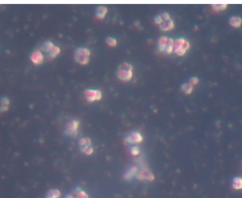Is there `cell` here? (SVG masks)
<instances>
[{
  "label": "cell",
  "instance_id": "obj_1",
  "mask_svg": "<svg viewBox=\"0 0 242 198\" xmlns=\"http://www.w3.org/2000/svg\"><path fill=\"white\" fill-rule=\"evenodd\" d=\"M116 76L122 81H130L133 77V66L129 63H122L118 66Z\"/></svg>",
  "mask_w": 242,
  "mask_h": 198
},
{
  "label": "cell",
  "instance_id": "obj_2",
  "mask_svg": "<svg viewBox=\"0 0 242 198\" xmlns=\"http://www.w3.org/2000/svg\"><path fill=\"white\" fill-rule=\"evenodd\" d=\"M91 51L86 47H78L75 49L74 58L81 65H86L90 61Z\"/></svg>",
  "mask_w": 242,
  "mask_h": 198
},
{
  "label": "cell",
  "instance_id": "obj_3",
  "mask_svg": "<svg viewBox=\"0 0 242 198\" xmlns=\"http://www.w3.org/2000/svg\"><path fill=\"white\" fill-rule=\"evenodd\" d=\"M190 43L183 37H179L174 43V52L178 56H184L190 48Z\"/></svg>",
  "mask_w": 242,
  "mask_h": 198
},
{
  "label": "cell",
  "instance_id": "obj_4",
  "mask_svg": "<svg viewBox=\"0 0 242 198\" xmlns=\"http://www.w3.org/2000/svg\"><path fill=\"white\" fill-rule=\"evenodd\" d=\"M86 99L88 102L100 101L102 99L101 91L97 89H87L84 91Z\"/></svg>",
  "mask_w": 242,
  "mask_h": 198
},
{
  "label": "cell",
  "instance_id": "obj_5",
  "mask_svg": "<svg viewBox=\"0 0 242 198\" xmlns=\"http://www.w3.org/2000/svg\"><path fill=\"white\" fill-rule=\"evenodd\" d=\"M79 121L77 120H71L67 124L65 130V134L70 136H76L77 135L78 128L79 126Z\"/></svg>",
  "mask_w": 242,
  "mask_h": 198
},
{
  "label": "cell",
  "instance_id": "obj_6",
  "mask_svg": "<svg viewBox=\"0 0 242 198\" xmlns=\"http://www.w3.org/2000/svg\"><path fill=\"white\" fill-rule=\"evenodd\" d=\"M125 140L127 142L130 144H134V143H139L143 140V138H142V135L140 134L139 132L135 131L133 132L130 135L127 136L125 137Z\"/></svg>",
  "mask_w": 242,
  "mask_h": 198
},
{
  "label": "cell",
  "instance_id": "obj_7",
  "mask_svg": "<svg viewBox=\"0 0 242 198\" xmlns=\"http://www.w3.org/2000/svg\"><path fill=\"white\" fill-rule=\"evenodd\" d=\"M169 37H167V36H162L158 40L157 48L158 50L160 52L165 53L166 47H167L168 41H169Z\"/></svg>",
  "mask_w": 242,
  "mask_h": 198
},
{
  "label": "cell",
  "instance_id": "obj_8",
  "mask_svg": "<svg viewBox=\"0 0 242 198\" xmlns=\"http://www.w3.org/2000/svg\"><path fill=\"white\" fill-rule=\"evenodd\" d=\"M159 28L162 31H169L175 28V24L172 19H169L168 21H164L161 25H159Z\"/></svg>",
  "mask_w": 242,
  "mask_h": 198
},
{
  "label": "cell",
  "instance_id": "obj_9",
  "mask_svg": "<svg viewBox=\"0 0 242 198\" xmlns=\"http://www.w3.org/2000/svg\"><path fill=\"white\" fill-rule=\"evenodd\" d=\"M108 13V8L103 6H99L96 9L95 16L99 20H103Z\"/></svg>",
  "mask_w": 242,
  "mask_h": 198
},
{
  "label": "cell",
  "instance_id": "obj_10",
  "mask_svg": "<svg viewBox=\"0 0 242 198\" xmlns=\"http://www.w3.org/2000/svg\"><path fill=\"white\" fill-rule=\"evenodd\" d=\"M31 58V61H32L34 64H41V63L43 62L44 57H43V54L41 53V52H40V51H36V52H34V53L32 54Z\"/></svg>",
  "mask_w": 242,
  "mask_h": 198
},
{
  "label": "cell",
  "instance_id": "obj_11",
  "mask_svg": "<svg viewBox=\"0 0 242 198\" xmlns=\"http://www.w3.org/2000/svg\"><path fill=\"white\" fill-rule=\"evenodd\" d=\"M230 25L236 28H238L241 26L242 23V19L239 16H232L229 19Z\"/></svg>",
  "mask_w": 242,
  "mask_h": 198
},
{
  "label": "cell",
  "instance_id": "obj_12",
  "mask_svg": "<svg viewBox=\"0 0 242 198\" xmlns=\"http://www.w3.org/2000/svg\"><path fill=\"white\" fill-rule=\"evenodd\" d=\"M232 187L235 190H239L242 189V178L239 176L234 177L232 179Z\"/></svg>",
  "mask_w": 242,
  "mask_h": 198
},
{
  "label": "cell",
  "instance_id": "obj_13",
  "mask_svg": "<svg viewBox=\"0 0 242 198\" xmlns=\"http://www.w3.org/2000/svg\"><path fill=\"white\" fill-rule=\"evenodd\" d=\"M181 89L184 93L186 94H190L193 90V85L190 82H186L181 85Z\"/></svg>",
  "mask_w": 242,
  "mask_h": 198
},
{
  "label": "cell",
  "instance_id": "obj_14",
  "mask_svg": "<svg viewBox=\"0 0 242 198\" xmlns=\"http://www.w3.org/2000/svg\"><path fill=\"white\" fill-rule=\"evenodd\" d=\"M174 43H175V40H174L172 37H169V41H168L167 47H166L165 53L170 54H171L174 52Z\"/></svg>",
  "mask_w": 242,
  "mask_h": 198
},
{
  "label": "cell",
  "instance_id": "obj_15",
  "mask_svg": "<svg viewBox=\"0 0 242 198\" xmlns=\"http://www.w3.org/2000/svg\"><path fill=\"white\" fill-rule=\"evenodd\" d=\"M60 52H61L60 48L59 47H58V46L55 45V47L51 49V51L49 52L48 54V56L50 58H54L56 57L58 54H60Z\"/></svg>",
  "mask_w": 242,
  "mask_h": 198
},
{
  "label": "cell",
  "instance_id": "obj_16",
  "mask_svg": "<svg viewBox=\"0 0 242 198\" xmlns=\"http://www.w3.org/2000/svg\"><path fill=\"white\" fill-rule=\"evenodd\" d=\"M54 47H55V45H54L51 41L48 40V41H46L44 43L43 47H42V49H43L44 52H46L47 54H48L49 52L51 51V49H52Z\"/></svg>",
  "mask_w": 242,
  "mask_h": 198
},
{
  "label": "cell",
  "instance_id": "obj_17",
  "mask_svg": "<svg viewBox=\"0 0 242 198\" xmlns=\"http://www.w3.org/2000/svg\"><path fill=\"white\" fill-rule=\"evenodd\" d=\"M9 101L7 97H4L1 99V105H0V112H5L8 109V105H9Z\"/></svg>",
  "mask_w": 242,
  "mask_h": 198
},
{
  "label": "cell",
  "instance_id": "obj_18",
  "mask_svg": "<svg viewBox=\"0 0 242 198\" xmlns=\"http://www.w3.org/2000/svg\"><path fill=\"white\" fill-rule=\"evenodd\" d=\"M106 43L108 45L110 46V47H115L118 44V42H117V40L114 37H107L106 38Z\"/></svg>",
  "mask_w": 242,
  "mask_h": 198
},
{
  "label": "cell",
  "instance_id": "obj_19",
  "mask_svg": "<svg viewBox=\"0 0 242 198\" xmlns=\"http://www.w3.org/2000/svg\"><path fill=\"white\" fill-rule=\"evenodd\" d=\"M60 195V193L58 190H51L48 193L46 198H58Z\"/></svg>",
  "mask_w": 242,
  "mask_h": 198
},
{
  "label": "cell",
  "instance_id": "obj_20",
  "mask_svg": "<svg viewBox=\"0 0 242 198\" xmlns=\"http://www.w3.org/2000/svg\"><path fill=\"white\" fill-rule=\"evenodd\" d=\"M213 9L215 10V11H222V10L225 9L227 7V4H213Z\"/></svg>",
  "mask_w": 242,
  "mask_h": 198
},
{
  "label": "cell",
  "instance_id": "obj_21",
  "mask_svg": "<svg viewBox=\"0 0 242 198\" xmlns=\"http://www.w3.org/2000/svg\"><path fill=\"white\" fill-rule=\"evenodd\" d=\"M154 23L157 24V25H161V24H162L164 22L163 19H162L160 14L156 16L154 18Z\"/></svg>",
  "mask_w": 242,
  "mask_h": 198
},
{
  "label": "cell",
  "instance_id": "obj_22",
  "mask_svg": "<svg viewBox=\"0 0 242 198\" xmlns=\"http://www.w3.org/2000/svg\"><path fill=\"white\" fill-rule=\"evenodd\" d=\"M130 152H131V154H133V155L136 156L137 155V154H139V149L136 146L132 147V148H130Z\"/></svg>",
  "mask_w": 242,
  "mask_h": 198
},
{
  "label": "cell",
  "instance_id": "obj_23",
  "mask_svg": "<svg viewBox=\"0 0 242 198\" xmlns=\"http://www.w3.org/2000/svg\"><path fill=\"white\" fill-rule=\"evenodd\" d=\"M161 16H162V18L163 19L164 21H168L169 20V19H171V16H170V14L168 12H163V13H161Z\"/></svg>",
  "mask_w": 242,
  "mask_h": 198
},
{
  "label": "cell",
  "instance_id": "obj_24",
  "mask_svg": "<svg viewBox=\"0 0 242 198\" xmlns=\"http://www.w3.org/2000/svg\"><path fill=\"white\" fill-rule=\"evenodd\" d=\"M190 84H192V85H196L199 82V79H198V78L195 77V76H194V77H192L190 78V81H189Z\"/></svg>",
  "mask_w": 242,
  "mask_h": 198
}]
</instances>
